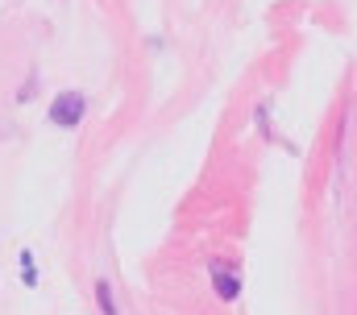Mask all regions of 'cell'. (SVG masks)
I'll use <instances>...</instances> for the list:
<instances>
[{"label":"cell","instance_id":"obj_1","mask_svg":"<svg viewBox=\"0 0 357 315\" xmlns=\"http://www.w3.org/2000/svg\"><path fill=\"white\" fill-rule=\"evenodd\" d=\"M84 108H88V95L84 91H59V100L50 104V121L59 129H75L84 121Z\"/></svg>","mask_w":357,"mask_h":315},{"label":"cell","instance_id":"obj_2","mask_svg":"<svg viewBox=\"0 0 357 315\" xmlns=\"http://www.w3.org/2000/svg\"><path fill=\"white\" fill-rule=\"evenodd\" d=\"M212 282H216V295H220L225 303H233V299L241 295V282H237V274H233V270H225L220 261H212Z\"/></svg>","mask_w":357,"mask_h":315},{"label":"cell","instance_id":"obj_3","mask_svg":"<svg viewBox=\"0 0 357 315\" xmlns=\"http://www.w3.org/2000/svg\"><path fill=\"white\" fill-rule=\"evenodd\" d=\"M96 299H100L104 315H116V303H112V286H108V282H100V286H96Z\"/></svg>","mask_w":357,"mask_h":315},{"label":"cell","instance_id":"obj_4","mask_svg":"<svg viewBox=\"0 0 357 315\" xmlns=\"http://www.w3.org/2000/svg\"><path fill=\"white\" fill-rule=\"evenodd\" d=\"M21 274H25V282H29V286L38 282V274H33V257H29V253H21Z\"/></svg>","mask_w":357,"mask_h":315}]
</instances>
